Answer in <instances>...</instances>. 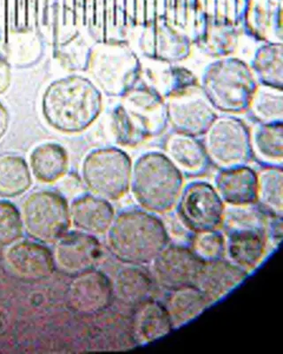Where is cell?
Segmentation results:
<instances>
[{
    "label": "cell",
    "instance_id": "cell-4",
    "mask_svg": "<svg viewBox=\"0 0 283 354\" xmlns=\"http://www.w3.org/2000/svg\"><path fill=\"white\" fill-rule=\"evenodd\" d=\"M259 85L251 66L226 56L204 69L200 88L213 109L235 115L248 113Z\"/></svg>",
    "mask_w": 283,
    "mask_h": 354
},
{
    "label": "cell",
    "instance_id": "cell-20",
    "mask_svg": "<svg viewBox=\"0 0 283 354\" xmlns=\"http://www.w3.org/2000/svg\"><path fill=\"white\" fill-rule=\"evenodd\" d=\"M165 154L184 176H201L208 169L210 161L202 141L193 136L172 133L166 142Z\"/></svg>",
    "mask_w": 283,
    "mask_h": 354
},
{
    "label": "cell",
    "instance_id": "cell-32",
    "mask_svg": "<svg viewBox=\"0 0 283 354\" xmlns=\"http://www.w3.org/2000/svg\"><path fill=\"white\" fill-rule=\"evenodd\" d=\"M8 113L6 112L5 107L0 104V138L5 135L8 127Z\"/></svg>",
    "mask_w": 283,
    "mask_h": 354
},
{
    "label": "cell",
    "instance_id": "cell-7",
    "mask_svg": "<svg viewBox=\"0 0 283 354\" xmlns=\"http://www.w3.org/2000/svg\"><path fill=\"white\" fill-rule=\"evenodd\" d=\"M21 217L28 236L42 243L59 241L71 225L68 202L55 192L41 191L28 196Z\"/></svg>",
    "mask_w": 283,
    "mask_h": 354
},
{
    "label": "cell",
    "instance_id": "cell-33",
    "mask_svg": "<svg viewBox=\"0 0 283 354\" xmlns=\"http://www.w3.org/2000/svg\"><path fill=\"white\" fill-rule=\"evenodd\" d=\"M8 69L4 63L0 62V91L4 90L8 83Z\"/></svg>",
    "mask_w": 283,
    "mask_h": 354
},
{
    "label": "cell",
    "instance_id": "cell-25",
    "mask_svg": "<svg viewBox=\"0 0 283 354\" xmlns=\"http://www.w3.org/2000/svg\"><path fill=\"white\" fill-rule=\"evenodd\" d=\"M257 176L256 205L267 216H283L282 166H265Z\"/></svg>",
    "mask_w": 283,
    "mask_h": 354
},
{
    "label": "cell",
    "instance_id": "cell-15",
    "mask_svg": "<svg viewBox=\"0 0 283 354\" xmlns=\"http://www.w3.org/2000/svg\"><path fill=\"white\" fill-rule=\"evenodd\" d=\"M249 274L228 259L203 262L195 286L203 292L211 304L225 298L244 282Z\"/></svg>",
    "mask_w": 283,
    "mask_h": 354
},
{
    "label": "cell",
    "instance_id": "cell-13",
    "mask_svg": "<svg viewBox=\"0 0 283 354\" xmlns=\"http://www.w3.org/2000/svg\"><path fill=\"white\" fill-rule=\"evenodd\" d=\"M225 257L250 274L262 263L269 251L266 227L248 226L224 230Z\"/></svg>",
    "mask_w": 283,
    "mask_h": 354
},
{
    "label": "cell",
    "instance_id": "cell-10",
    "mask_svg": "<svg viewBox=\"0 0 283 354\" xmlns=\"http://www.w3.org/2000/svg\"><path fill=\"white\" fill-rule=\"evenodd\" d=\"M67 300L69 308L78 315L103 314L115 300L112 281L96 268L78 274L69 284Z\"/></svg>",
    "mask_w": 283,
    "mask_h": 354
},
{
    "label": "cell",
    "instance_id": "cell-27",
    "mask_svg": "<svg viewBox=\"0 0 283 354\" xmlns=\"http://www.w3.org/2000/svg\"><path fill=\"white\" fill-rule=\"evenodd\" d=\"M31 174L23 158L17 155L0 157V197L14 198L31 186Z\"/></svg>",
    "mask_w": 283,
    "mask_h": 354
},
{
    "label": "cell",
    "instance_id": "cell-5",
    "mask_svg": "<svg viewBox=\"0 0 283 354\" xmlns=\"http://www.w3.org/2000/svg\"><path fill=\"white\" fill-rule=\"evenodd\" d=\"M132 165L130 156L118 148L91 151L84 161L83 178L91 194L110 202L130 192Z\"/></svg>",
    "mask_w": 283,
    "mask_h": 354
},
{
    "label": "cell",
    "instance_id": "cell-3",
    "mask_svg": "<svg viewBox=\"0 0 283 354\" xmlns=\"http://www.w3.org/2000/svg\"><path fill=\"white\" fill-rule=\"evenodd\" d=\"M102 96L89 79L71 77L53 84L43 99V113L53 127L79 132L99 115Z\"/></svg>",
    "mask_w": 283,
    "mask_h": 354
},
{
    "label": "cell",
    "instance_id": "cell-9",
    "mask_svg": "<svg viewBox=\"0 0 283 354\" xmlns=\"http://www.w3.org/2000/svg\"><path fill=\"white\" fill-rule=\"evenodd\" d=\"M166 109L175 131L196 138L203 136L218 116L200 87L169 97Z\"/></svg>",
    "mask_w": 283,
    "mask_h": 354
},
{
    "label": "cell",
    "instance_id": "cell-21",
    "mask_svg": "<svg viewBox=\"0 0 283 354\" xmlns=\"http://www.w3.org/2000/svg\"><path fill=\"white\" fill-rule=\"evenodd\" d=\"M154 283L153 274L143 266L127 265L116 274L113 283V295L121 304L134 308L153 299Z\"/></svg>",
    "mask_w": 283,
    "mask_h": 354
},
{
    "label": "cell",
    "instance_id": "cell-18",
    "mask_svg": "<svg viewBox=\"0 0 283 354\" xmlns=\"http://www.w3.org/2000/svg\"><path fill=\"white\" fill-rule=\"evenodd\" d=\"M71 223L81 232L92 236L108 233L115 218L111 202L95 195H84L69 205Z\"/></svg>",
    "mask_w": 283,
    "mask_h": 354
},
{
    "label": "cell",
    "instance_id": "cell-17",
    "mask_svg": "<svg viewBox=\"0 0 283 354\" xmlns=\"http://www.w3.org/2000/svg\"><path fill=\"white\" fill-rule=\"evenodd\" d=\"M215 188L228 207H244L256 204L257 171L247 165L219 169Z\"/></svg>",
    "mask_w": 283,
    "mask_h": 354
},
{
    "label": "cell",
    "instance_id": "cell-14",
    "mask_svg": "<svg viewBox=\"0 0 283 354\" xmlns=\"http://www.w3.org/2000/svg\"><path fill=\"white\" fill-rule=\"evenodd\" d=\"M6 261L12 273L28 281L46 279L56 268L53 252L37 241L12 243L6 252Z\"/></svg>",
    "mask_w": 283,
    "mask_h": 354
},
{
    "label": "cell",
    "instance_id": "cell-6",
    "mask_svg": "<svg viewBox=\"0 0 283 354\" xmlns=\"http://www.w3.org/2000/svg\"><path fill=\"white\" fill-rule=\"evenodd\" d=\"M203 137L210 163L219 169L247 165L253 157L250 129L237 117L217 116Z\"/></svg>",
    "mask_w": 283,
    "mask_h": 354
},
{
    "label": "cell",
    "instance_id": "cell-24",
    "mask_svg": "<svg viewBox=\"0 0 283 354\" xmlns=\"http://www.w3.org/2000/svg\"><path fill=\"white\" fill-rule=\"evenodd\" d=\"M67 151L57 144H43L35 148L30 155V167L39 181L52 183L58 181L67 172Z\"/></svg>",
    "mask_w": 283,
    "mask_h": 354
},
{
    "label": "cell",
    "instance_id": "cell-12",
    "mask_svg": "<svg viewBox=\"0 0 283 354\" xmlns=\"http://www.w3.org/2000/svg\"><path fill=\"white\" fill-rule=\"evenodd\" d=\"M56 243L53 252L56 268L68 277L94 270L102 257V245L97 236L80 230L66 233Z\"/></svg>",
    "mask_w": 283,
    "mask_h": 354
},
{
    "label": "cell",
    "instance_id": "cell-31",
    "mask_svg": "<svg viewBox=\"0 0 283 354\" xmlns=\"http://www.w3.org/2000/svg\"><path fill=\"white\" fill-rule=\"evenodd\" d=\"M266 233L269 246L278 248L282 239V216H267Z\"/></svg>",
    "mask_w": 283,
    "mask_h": 354
},
{
    "label": "cell",
    "instance_id": "cell-1",
    "mask_svg": "<svg viewBox=\"0 0 283 354\" xmlns=\"http://www.w3.org/2000/svg\"><path fill=\"white\" fill-rule=\"evenodd\" d=\"M106 235L113 257L130 266L152 263L170 243L164 223L144 209L125 210L115 216Z\"/></svg>",
    "mask_w": 283,
    "mask_h": 354
},
{
    "label": "cell",
    "instance_id": "cell-11",
    "mask_svg": "<svg viewBox=\"0 0 283 354\" xmlns=\"http://www.w3.org/2000/svg\"><path fill=\"white\" fill-rule=\"evenodd\" d=\"M152 264L154 281L170 292L195 284L203 261L188 246L169 243Z\"/></svg>",
    "mask_w": 283,
    "mask_h": 354
},
{
    "label": "cell",
    "instance_id": "cell-29",
    "mask_svg": "<svg viewBox=\"0 0 283 354\" xmlns=\"http://www.w3.org/2000/svg\"><path fill=\"white\" fill-rule=\"evenodd\" d=\"M190 248L193 254L203 262L225 258V235L219 232V230L194 233Z\"/></svg>",
    "mask_w": 283,
    "mask_h": 354
},
{
    "label": "cell",
    "instance_id": "cell-28",
    "mask_svg": "<svg viewBox=\"0 0 283 354\" xmlns=\"http://www.w3.org/2000/svg\"><path fill=\"white\" fill-rule=\"evenodd\" d=\"M248 112L260 123L282 122V90L260 84Z\"/></svg>",
    "mask_w": 283,
    "mask_h": 354
},
{
    "label": "cell",
    "instance_id": "cell-22",
    "mask_svg": "<svg viewBox=\"0 0 283 354\" xmlns=\"http://www.w3.org/2000/svg\"><path fill=\"white\" fill-rule=\"evenodd\" d=\"M164 305L174 330L193 321L212 306L195 284L170 290Z\"/></svg>",
    "mask_w": 283,
    "mask_h": 354
},
{
    "label": "cell",
    "instance_id": "cell-19",
    "mask_svg": "<svg viewBox=\"0 0 283 354\" xmlns=\"http://www.w3.org/2000/svg\"><path fill=\"white\" fill-rule=\"evenodd\" d=\"M242 24L261 41L282 43V0H251Z\"/></svg>",
    "mask_w": 283,
    "mask_h": 354
},
{
    "label": "cell",
    "instance_id": "cell-23",
    "mask_svg": "<svg viewBox=\"0 0 283 354\" xmlns=\"http://www.w3.org/2000/svg\"><path fill=\"white\" fill-rule=\"evenodd\" d=\"M253 156L266 166H282L283 122L260 123L251 131Z\"/></svg>",
    "mask_w": 283,
    "mask_h": 354
},
{
    "label": "cell",
    "instance_id": "cell-8",
    "mask_svg": "<svg viewBox=\"0 0 283 354\" xmlns=\"http://www.w3.org/2000/svg\"><path fill=\"white\" fill-rule=\"evenodd\" d=\"M176 208L184 227L196 233L222 227L226 205L215 186L196 181L184 186Z\"/></svg>",
    "mask_w": 283,
    "mask_h": 354
},
{
    "label": "cell",
    "instance_id": "cell-16",
    "mask_svg": "<svg viewBox=\"0 0 283 354\" xmlns=\"http://www.w3.org/2000/svg\"><path fill=\"white\" fill-rule=\"evenodd\" d=\"M174 330L164 303L150 299L134 308L130 333L137 346H146L164 337Z\"/></svg>",
    "mask_w": 283,
    "mask_h": 354
},
{
    "label": "cell",
    "instance_id": "cell-2",
    "mask_svg": "<svg viewBox=\"0 0 283 354\" xmlns=\"http://www.w3.org/2000/svg\"><path fill=\"white\" fill-rule=\"evenodd\" d=\"M185 186L184 175L165 153L142 155L132 167L130 189L144 210L165 214L177 205Z\"/></svg>",
    "mask_w": 283,
    "mask_h": 354
},
{
    "label": "cell",
    "instance_id": "cell-26",
    "mask_svg": "<svg viewBox=\"0 0 283 354\" xmlns=\"http://www.w3.org/2000/svg\"><path fill=\"white\" fill-rule=\"evenodd\" d=\"M282 43H267L257 49L251 68L259 84L282 90Z\"/></svg>",
    "mask_w": 283,
    "mask_h": 354
},
{
    "label": "cell",
    "instance_id": "cell-30",
    "mask_svg": "<svg viewBox=\"0 0 283 354\" xmlns=\"http://www.w3.org/2000/svg\"><path fill=\"white\" fill-rule=\"evenodd\" d=\"M23 234V221L20 211L10 201H0V245L17 243Z\"/></svg>",
    "mask_w": 283,
    "mask_h": 354
}]
</instances>
